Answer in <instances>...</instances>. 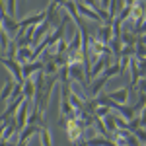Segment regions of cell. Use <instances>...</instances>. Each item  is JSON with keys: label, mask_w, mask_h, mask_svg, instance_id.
Instances as JSON below:
<instances>
[{"label": "cell", "mask_w": 146, "mask_h": 146, "mask_svg": "<svg viewBox=\"0 0 146 146\" xmlns=\"http://www.w3.org/2000/svg\"><path fill=\"white\" fill-rule=\"evenodd\" d=\"M0 62L12 72V76H14V80H16L18 84H23V82H25V78H23V74H22V62H20V60L10 58V56H0Z\"/></svg>", "instance_id": "obj_1"}, {"label": "cell", "mask_w": 146, "mask_h": 146, "mask_svg": "<svg viewBox=\"0 0 146 146\" xmlns=\"http://www.w3.org/2000/svg\"><path fill=\"white\" fill-rule=\"evenodd\" d=\"M29 111H31V100H25L22 103V107L16 113V125H18V131L22 133L23 129L27 127V117H29Z\"/></svg>", "instance_id": "obj_2"}, {"label": "cell", "mask_w": 146, "mask_h": 146, "mask_svg": "<svg viewBox=\"0 0 146 146\" xmlns=\"http://www.w3.org/2000/svg\"><path fill=\"white\" fill-rule=\"evenodd\" d=\"M76 8H78V14L82 16V18H88V20H92V22L105 23V20H103V16H101V14H98V12L94 10V8H90V6H86L84 2H80V0H76Z\"/></svg>", "instance_id": "obj_3"}, {"label": "cell", "mask_w": 146, "mask_h": 146, "mask_svg": "<svg viewBox=\"0 0 146 146\" xmlns=\"http://www.w3.org/2000/svg\"><path fill=\"white\" fill-rule=\"evenodd\" d=\"M82 133H84V129L80 127V123L76 119L66 121V135H68V140H70V142L76 144L78 140H82Z\"/></svg>", "instance_id": "obj_4"}, {"label": "cell", "mask_w": 146, "mask_h": 146, "mask_svg": "<svg viewBox=\"0 0 146 146\" xmlns=\"http://www.w3.org/2000/svg\"><path fill=\"white\" fill-rule=\"evenodd\" d=\"M43 60H31V62H25V64H22V74H23V78L27 80V78H33V74H37V72H41L43 70Z\"/></svg>", "instance_id": "obj_5"}, {"label": "cell", "mask_w": 146, "mask_h": 146, "mask_svg": "<svg viewBox=\"0 0 146 146\" xmlns=\"http://www.w3.org/2000/svg\"><path fill=\"white\" fill-rule=\"evenodd\" d=\"M129 94H131V88H129V86H125V88H121V90L107 92L109 100H113L115 103H121V105H127V101H129Z\"/></svg>", "instance_id": "obj_6"}, {"label": "cell", "mask_w": 146, "mask_h": 146, "mask_svg": "<svg viewBox=\"0 0 146 146\" xmlns=\"http://www.w3.org/2000/svg\"><path fill=\"white\" fill-rule=\"evenodd\" d=\"M96 37L100 39L101 43H105V45H109L113 41V23H103L100 29H98V33Z\"/></svg>", "instance_id": "obj_7"}, {"label": "cell", "mask_w": 146, "mask_h": 146, "mask_svg": "<svg viewBox=\"0 0 146 146\" xmlns=\"http://www.w3.org/2000/svg\"><path fill=\"white\" fill-rule=\"evenodd\" d=\"M16 86H18L16 80H6V84H4L2 90H0V101H10L12 94H14V90H16Z\"/></svg>", "instance_id": "obj_8"}, {"label": "cell", "mask_w": 146, "mask_h": 146, "mask_svg": "<svg viewBox=\"0 0 146 146\" xmlns=\"http://www.w3.org/2000/svg\"><path fill=\"white\" fill-rule=\"evenodd\" d=\"M16 60H20L22 64L31 62L33 60V47H20L18 53H16Z\"/></svg>", "instance_id": "obj_9"}, {"label": "cell", "mask_w": 146, "mask_h": 146, "mask_svg": "<svg viewBox=\"0 0 146 146\" xmlns=\"http://www.w3.org/2000/svg\"><path fill=\"white\" fill-rule=\"evenodd\" d=\"M22 92H23V96H25V100H35V92H37V88H35V80L33 78L25 80V82L22 84Z\"/></svg>", "instance_id": "obj_10"}, {"label": "cell", "mask_w": 146, "mask_h": 146, "mask_svg": "<svg viewBox=\"0 0 146 146\" xmlns=\"http://www.w3.org/2000/svg\"><path fill=\"white\" fill-rule=\"evenodd\" d=\"M39 142L41 146H53V136H51V131L47 129V127H41V131H39Z\"/></svg>", "instance_id": "obj_11"}, {"label": "cell", "mask_w": 146, "mask_h": 146, "mask_svg": "<svg viewBox=\"0 0 146 146\" xmlns=\"http://www.w3.org/2000/svg\"><path fill=\"white\" fill-rule=\"evenodd\" d=\"M8 12H6V0H0V18L2 16H6Z\"/></svg>", "instance_id": "obj_12"}, {"label": "cell", "mask_w": 146, "mask_h": 146, "mask_svg": "<svg viewBox=\"0 0 146 146\" xmlns=\"http://www.w3.org/2000/svg\"><path fill=\"white\" fill-rule=\"evenodd\" d=\"M100 2H101V8L109 12V4H111V0H100Z\"/></svg>", "instance_id": "obj_13"}, {"label": "cell", "mask_w": 146, "mask_h": 146, "mask_svg": "<svg viewBox=\"0 0 146 146\" xmlns=\"http://www.w3.org/2000/svg\"><path fill=\"white\" fill-rule=\"evenodd\" d=\"M138 0H123V6H129V8H133Z\"/></svg>", "instance_id": "obj_14"}, {"label": "cell", "mask_w": 146, "mask_h": 146, "mask_svg": "<svg viewBox=\"0 0 146 146\" xmlns=\"http://www.w3.org/2000/svg\"><path fill=\"white\" fill-rule=\"evenodd\" d=\"M138 43H140V45H144V47H146V33L138 35Z\"/></svg>", "instance_id": "obj_15"}]
</instances>
